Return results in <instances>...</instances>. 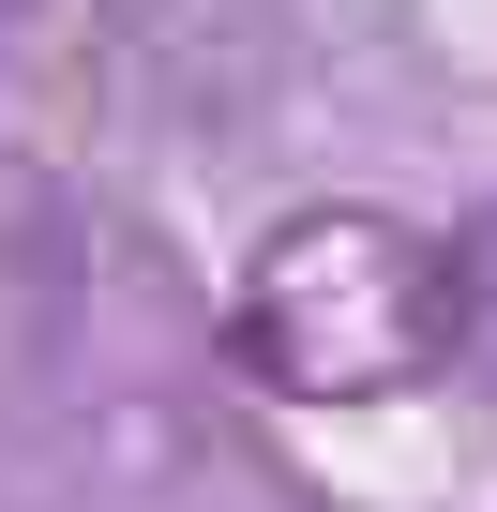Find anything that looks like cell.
I'll return each mask as SVG.
<instances>
[{
  "label": "cell",
  "mask_w": 497,
  "mask_h": 512,
  "mask_svg": "<svg viewBox=\"0 0 497 512\" xmlns=\"http://www.w3.org/2000/svg\"><path fill=\"white\" fill-rule=\"evenodd\" d=\"M482 332H497V317H482Z\"/></svg>",
  "instance_id": "7a4b0ae2"
},
{
  "label": "cell",
  "mask_w": 497,
  "mask_h": 512,
  "mask_svg": "<svg viewBox=\"0 0 497 512\" xmlns=\"http://www.w3.org/2000/svg\"><path fill=\"white\" fill-rule=\"evenodd\" d=\"M467 332V272L392 226V211H287L257 256H241V302H226V347L257 392L287 407H377V392H422Z\"/></svg>",
  "instance_id": "6da1fadb"
}]
</instances>
